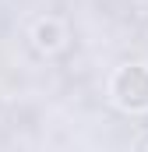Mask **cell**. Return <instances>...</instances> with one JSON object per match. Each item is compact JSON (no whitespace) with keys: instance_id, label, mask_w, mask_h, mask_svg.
<instances>
[{"instance_id":"cell-1","label":"cell","mask_w":148,"mask_h":152,"mask_svg":"<svg viewBox=\"0 0 148 152\" xmlns=\"http://www.w3.org/2000/svg\"><path fill=\"white\" fill-rule=\"evenodd\" d=\"M110 99L123 113H148V64H120L110 78Z\"/></svg>"},{"instance_id":"cell-2","label":"cell","mask_w":148,"mask_h":152,"mask_svg":"<svg viewBox=\"0 0 148 152\" xmlns=\"http://www.w3.org/2000/svg\"><path fill=\"white\" fill-rule=\"evenodd\" d=\"M32 39H36V50H42V53H57L60 46H64V25L60 21H39L36 28H32Z\"/></svg>"}]
</instances>
